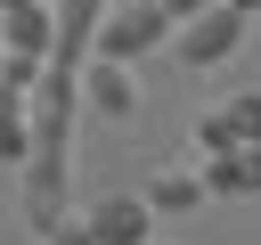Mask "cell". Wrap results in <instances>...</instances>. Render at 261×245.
Listing matches in <instances>:
<instances>
[{
  "instance_id": "cell-1",
  "label": "cell",
  "mask_w": 261,
  "mask_h": 245,
  "mask_svg": "<svg viewBox=\"0 0 261 245\" xmlns=\"http://www.w3.org/2000/svg\"><path fill=\"white\" fill-rule=\"evenodd\" d=\"M73 106H82L73 65H41L33 90H24V131H33L24 163H73Z\"/></svg>"
},
{
  "instance_id": "cell-2",
  "label": "cell",
  "mask_w": 261,
  "mask_h": 245,
  "mask_svg": "<svg viewBox=\"0 0 261 245\" xmlns=\"http://www.w3.org/2000/svg\"><path fill=\"white\" fill-rule=\"evenodd\" d=\"M163 41H171V16H163L155 0H106L90 57H122V65H139V57H147V49H163Z\"/></svg>"
},
{
  "instance_id": "cell-3",
  "label": "cell",
  "mask_w": 261,
  "mask_h": 245,
  "mask_svg": "<svg viewBox=\"0 0 261 245\" xmlns=\"http://www.w3.org/2000/svg\"><path fill=\"white\" fill-rule=\"evenodd\" d=\"M245 24H253L245 8L212 0L204 16H179V24H171V49H179V65H196V74H204V65H220V57H228V49L245 41Z\"/></svg>"
},
{
  "instance_id": "cell-4",
  "label": "cell",
  "mask_w": 261,
  "mask_h": 245,
  "mask_svg": "<svg viewBox=\"0 0 261 245\" xmlns=\"http://www.w3.org/2000/svg\"><path fill=\"white\" fill-rule=\"evenodd\" d=\"M73 82H82V98H90L98 114H114V122H130V114H139V74H130L122 57H82V74H73Z\"/></svg>"
},
{
  "instance_id": "cell-5",
  "label": "cell",
  "mask_w": 261,
  "mask_h": 245,
  "mask_svg": "<svg viewBox=\"0 0 261 245\" xmlns=\"http://www.w3.org/2000/svg\"><path fill=\"white\" fill-rule=\"evenodd\" d=\"M82 220H90V237H98V245H147V237H155V212H147V196H130V188L98 196Z\"/></svg>"
},
{
  "instance_id": "cell-6",
  "label": "cell",
  "mask_w": 261,
  "mask_h": 245,
  "mask_svg": "<svg viewBox=\"0 0 261 245\" xmlns=\"http://www.w3.org/2000/svg\"><path fill=\"white\" fill-rule=\"evenodd\" d=\"M98 16H106V0H57L49 8V65H73L82 74V57L98 41Z\"/></svg>"
},
{
  "instance_id": "cell-7",
  "label": "cell",
  "mask_w": 261,
  "mask_h": 245,
  "mask_svg": "<svg viewBox=\"0 0 261 245\" xmlns=\"http://www.w3.org/2000/svg\"><path fill=\"white\" fill-rule=\"evenodd\" d=\"M0 49L8 57H49V0H0Z\"/></svg>"
},
{
  "instance_id": "cell-8",
  "label": "cell",
  "mask_w": 261,
  "mask_h": 245,
  "mask_svg": "<svg viewBox=\"0 0 261 245\" xmlns=\"http://www.w3.org/2000/svg\"><path fill=\"white\" fill-rule=\"evenodd\" d=\"M139 196H147V212H155V220H179V212H196V204H204V180H196L188 163H171V172H155Z\"/></svg>"
},
{
  "instance_id": "cell-9",
  "label": "cell",
  "mask_w": 261,
  "mask_h": 245,
  "mask_svg": "<svg viewBox=\"0 0 261 245\" xmlns=\"http://www.w3.org/2000/svg\"><path fill=\"white\" fill-rule=\"evenodd\" d=\"M33 155V131H24V82L0 74V163H24Z\"/></svg>"
},
{
  "instance_id": "cell-10",
  "label": "cell",
  "mask_w": 261,
  "mask_h": 245,
  "mask_svg": "<svg viewBox=\"0 0 261 245\" xmlns=\"http://www.w3.org/2000/svg\"><path fill=\"white\" fill-rule=\"evenodd\" d=\"M228 147H245V139H237V122H228V114L212 106V114L196 122V155H228Z\"/></svg>"
},
{
  "instance_id": "cell-11",
  "label": "cell",
  "mask_w": 261,
  "mask_h": 245,
  "mask_svg": "<svg viewBox=\"0 0 261 245\" xmlns=\"http://www.w3.org/2000/svg\"><path fill=\"white\" fill-rule=\"evenodd\" d=\"M220 114L237 122V139H245V147H261V90H237V98H228Z\"/></svg>"
},
{
  "instance_id": "cell-12",
  "label": "cell",
  "mask_w": 261,
  "mask_h": 245,
  "mask_svg": "<svg viewBox=\"0 0 261 245\" xmlns=\"http://www.w3.org/2000/svg\"><path fill=\"white\" fill-rule=\"evenodd\" d=\"M41 237H49V245H98V237H90V220H82L73 204H65V212H57V220H49Z\"/></svg>"
},
{
  "instance_id": "cell-13",
  "label": "cell",
  "mask_w": 261,
  "mask_h": 245,
  "mask_svg": "<svg viewBox=\"0 0 261 245\" xmlns=\"http://www.w3.org/2000/svg\"><path fill=\"white\" fill-rule=\"evenodd\" d=\"M155 8H163V16H171V24H179V16H204V8H212V0H155Z\"/></svg>"
},
{
  "instance_id": "cell-14",
  "label": "cell",
  "mask_w": 261,
  "mask_h": 245,
  "mask_svg": "<svg viewBox=\"0 0 261 245\" xmlns=\"http://www.w3.org/2000/svg\"><path fill=\"white\" fill-rule=\"evenodd\" d=\"M228 8H245V16H261V0H228Z\"/></svg>"
},
{
  "instance_id": "cell-15",
  "label": "cell",
  "mask_w": 261,
  "mask_h": 245,
  "mask_svg": "<svg viewBox=\"0 0 261 245\" xmlns=\"http://www.w3.org/2000/svg\"><path fill=\"white\" fill-rule=\"evenodd\" d=\"M147 245H163V237H147Z\"/></svg>"
}]
</instances>
